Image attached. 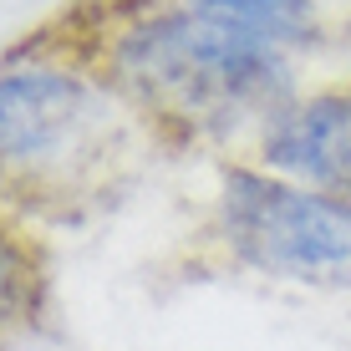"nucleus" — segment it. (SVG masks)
Listing matches in <instances>:
<instances>
[{
    "instance_id": "nucleus-1",
    "label": "nucleus",
    "mask_w": 351,
    "mask_h": 351,
    "mask_svg": "<svg viewBox=\"0 0 351 351\" xmlns=\"http://www.w3.org/2000/svg\"><path fill=\"white\" fill-rule=\"evenodd\" d=\"M117 77L163 117L229 128L285 97V46L189 5L132 26L117 41Z\"/></svg>"
},
{
    "instance_id": "nucleus-2",
    "label": "nucleus",
    "mask_w": 351,
    "mask_h": 351,
    "mask_svg": "<svg viewBox=\"0 0 351 351\" xmlns=\"http://www.w3.org/2000/svg\"><path fill=\"white\" fill-rule=\"evenodd\" d=\"M219 234L239 265L275 280L351 285V204L285 178L229 168L219 189Z\"/></svg>"
},
{
    "instance_id": "nucleus-3",
    "label": "nucleus",
    "mask_w": 351,
    "mask_h": 351,
    "mask_svg": "<svg viewBox=\"0 0 351 351\" xmlns=\"http://www.w3.org/2000/svg\"><path fill=\"white\" fill-rule=\"evenodd\" d=\"M92 92L66 71L26 66L0 77V173H41L62 163L92 128Z\"/></svg>"
},
{
    "instance_id": "nucleus-4",
    "label": "nucleus",
    "mask_w": 351,
    "mask_h": 351,
    "mask_svg": "<svg viewBox=\"0 0 351 351\" xmlns=\"http://www.w3.org/2000/svg\"><path fill=\"white\" fill-rule=\"evenodd\" d=\"M265 158L280 173L351 204V87L280 107L265 132Z\"/></svg>"
},
{
    "instance_id": "nucleus-5",
    "label": "nucleus",
    "mask_w": 351,
    "mask_h": 351,
    "mask_svg": "<svg viewBox=\"0 0 351 351\" xmlns=\"http://www.w3.org/2000/svg\"><path fill=\"white\" fill-rule=\"evenodd\" d=\"M41 295H46V265L36 255V245H26L0 219V331L36 321Z\"/></svg>"
},
{
    "instance_id": "nucleus-6",
    "label": "nucleus",
    "mask_w": 351,
    "mask_h": 351,
    "mask_svg": "<svg viewBox=\"0 0 351 351\" xmlns=\"http://www.w3.org/2000/svg\"><path fill=\"white\" fill-rule=\"evenodd\" d=\"M193 10L204 16H219V21H234V26L265 36L275 46H290V41H306L316 31V10L311 0H189Z\"/></svg>"
}]
</instances>
